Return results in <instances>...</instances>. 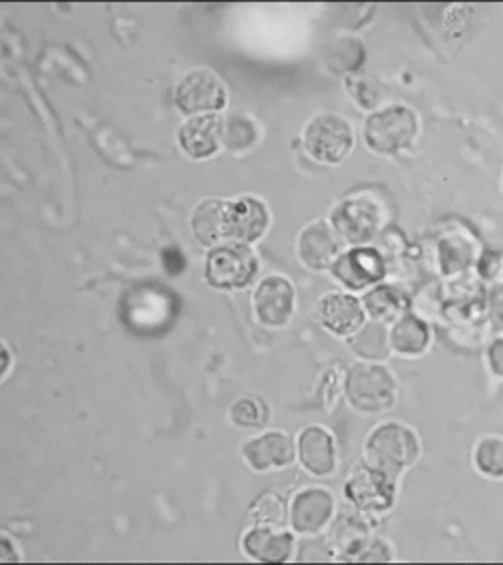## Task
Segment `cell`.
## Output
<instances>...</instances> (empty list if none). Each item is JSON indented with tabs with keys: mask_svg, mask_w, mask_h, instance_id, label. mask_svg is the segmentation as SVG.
<instances>
[{
	"mask_svg": "<svg viewBox=\"0 0 503 565\" xmlns=\"http://www.w3.org/2000/svg\"><path fill=\"white\" fill-rule=\"evenodd\" d=\"M421 452L417 435L400 423H385L368 435L365 443V461L383 469L385 473L399 477L409 469Z\"/></svg>",
	"mask_w": 503,
	"mask_h": 565,
	"instance_id": "cell-1",
	"label": "cell"
},
{
	"mask_svg": "<svg viewBox=\"0 0 503 565\" xmlns=\"http://www.w3.org/2000/svg\"><path fill=\"white\" fill-rule=\"evenodd\" d=\"M419 134V117L407 105H389L365 121L366 146L381 156H395L411 146Z\"/></svg>",
	"mask_w": 503,
	"mask_h": 565,
	"instance_id": "cell-2",
	"label": "cell"
},
{
	"mask_svg": "<svg viewBox=\"0 0 503 565\" xmlns=\"http://www.w3.org/2000/svg\"><path fill=\"white\" fill-rule=\"evenodd\" d=\"M344 395L351 403V407L375 415L393 407L395 395H397V383L395 376L381 364L373 362H361L355 364L344 381Z\"/></svg>",
	"mask_w": 503,
	"mask_h": 565,
	"instance_id": "cell-3",
	"label": "cell"
},
{
	"mask_svg": "<svg viewBox=\"0 0 503 565\" xmlns=\"http://www.w3.org/2000/svg\"><path fill=\"white\" fill-rule=\"evenodd\" d=\"M385 222V210L368 193L353 195L332 210L331 226L349 244H365L375 238Z\"/></svg>",
	"mask_w": 503,
	"mask_h": 565,
	"instance_id": "cell-4",
	"label": "cell"
},
{
	"mask_svg": "<svg viewBox=\"0 0 503 565\" xmlns=\"http://www.w3.org/2000/svg\"><path fill=\"white\" fill-rule=\"evenodd\" d=\"M355 146L353 127L341 115L321 114L304 129V148L321 163L343 161Z\"/></svg>",
	"mask_w": 503,
	"mask_h": 565,
	"instance_id": "cell-5",
	"label": "cell"
},
{
	"mask_svg": "<svg viewBox=\"0 0 503 565\" xmlns=\"http://www.w3.org/2000/svg\"><path fill=\"white\" fill-rule=\"evenodd\" d=\"M256 271H258V260L254 252L248 248V244H240V242L222 244L212 248L207 256L206 278L214 288L236 290L250 284Z\"/></svg>",
	"mask_w": 503,
	"mask_h": 565,
	"instance_id": "cell-6",
	"label": "cell"
},
{
	"mask_svg": "<svg viewBox=\"0 0 503 565\" xmlns=\"http://www.w3.org/2000/svg\"><path fill=\"white\" fill-rule=\"evenodd\" d=\"M395 479L375 465H355L344 486V495L358 511H387L395 503Z\"/></svg>",
	"mask_w": 503,
	"mask_h": 565,
	"instance_id": "cell-7",
	"label": "cell"
},
{
	"mask_svg": "<svg viewBox=\"0 0 503 565\" xmlns=\"http://www.w3.org/2000/svg\"><path fill=\"white\" fill-rule=\"evenodd\" d=\"M175 103L180 111L188 115L216 111L226 103V90L214 73L197 68L180 81L175 89Z\"/></svg>",
	"mask_w": 503,
	"mask_h": 565,
	"instance_id": "cell-8",
	"label": "cell"
},
{
	"mask_svg": "<svg viewBox=\"0 0 503 565\" xmlns=\"http://www.w3.org/2000/svg\"><path fill=\"white\" fill-rule=\"evenodd\" d=\"M387 274L381 252L373 248H353L341 254L332 264V276L351 290L375 286Z\"/></svg>",
	"mask_w": 503,
	"mask_h": 565,
	"instance_id": "cell-9",
	"label": "cell"
},
{
	"mask_svg": "<svg viewBox=\"0 0 503 565\" xmlns=\"http://www.w3.org/2000/svg\"><path fill=\"white\" fill-rule=\"evenodd\" d=\"M297 292L285 276H268L254 292V310L266 327H285L295 315Z\"/></svg>",
	"mask_w": 503,
	"mask_h": 565,
	"instance_id": "cell-10",
	"label": "cell"
},
{
	"mask_svg": "<svg viewBox=\"0 0 503 565\" xmlns=\"http://www.w3.org/2000/svg\"><path fill=\"white\" fill-rule=\"evenodd\" d=\"M334 499L331 491L321 487H310L297 493L290 505V521L295 532L314 535L322 532L332 520Z\"/></svg>",
	"mask_w": 503,
	"mask_h": 565,
	"instance_id": "cell-11",
	"label": "cell"
},
{
	"mask_svg": "<svg viewBox=\"0 0 503 565\" xmlns=\"http://www.w3.org/2000/svg\"><path fill=\"white\" fill-rule=\"evenodd\" d=\"M298 256L310 270H327L341 256V238L327 222H312L298 238Z\"/></svg>",
	"mask_w": 503,
	"mask_h": 565,
	"instance_id": "cell-12",
	"label": "cell"
},
{
	"mask_svg": "<svg viewBox=\"0 0 503 565\" xmlns=\"http://www.w3.org/2000/svg\"><path fill=\"white\" fill-rule=\"evenodd\" d=\"M242 455L246 463L256 471H268V469H282L295 461V443L287 433L270 430L260 437H254L244 443Z\"/></svg>",
	"mask_w": 503,
	"mask_h": 565,
	"instance_id": "cell-13",
	"label": "cell"
},
{
	"mask_svg": "<svg viewBox=\"0 0 503 565\" xmlns=\"http://www.w3.org/2000/svg\"><path fill=\"white\" fill-rule=\"evenodd\" d=\"M319 320L322 327L336 337H351L365 322V308L355 296L329 292L319 302Z\"/></svg>",
	"mask_w": 503,
	"mask_h": 565,
	"instance_id": "cell-14",
	"label": "cell"
},
{
	"mask_svg": "<svg viewBox=\"0 0 503 565\" xmlns=\"http://www.w3.org/2000/svg\"><path fill=\"white\" fill-rule=\"evenodd\" d=\"M298 457L310 476H331L336 467V449L331 433L319 425L307 427L298 435Z\"/></svg>",
	"mask_w": 503,
	"mask_h": 565,
	"instance_id": "cell-15",
	"label": "cell"
},
{
	"mask_svg": "<svg viewBox=\"0 0 503 565\" xmlns=\"http://www.w3.org/2000/svg\"><path fill=\"white\" fill-rule=\"evenodd\" d=\"M192 230L195 238L204 246H222L232 242V220L229 200H206L195 207L192 215Z\"/></svg>",
	"mask_w": 503,
	"mask_h": 565,
	"instance_id": "cell-16",
	"label": "cell"
},
{
	"mask_svg": "<svg viewBox=\"0 0 503 565\" xmlns=\"http://www.w3.org/2000/svg\"><path fill=\"white\" fill-rule=\"evenodd\" d=\"M244 552L263 564H285L295 554V540L276 525H258L246 533Z\"/></svg>",
	"mask_w": 503,
	"mask_h": 565,
	"instance_id": "cell-17",
	"label": "cell"
},
{
	"mask_svg": "<svg viewBox=\"0 0 503 565\" xmlns=\"http://www.w3.org/2000/svg\"><path fill=\"white\" fill-rule=\"evenodd\" d=\"M224 134V119L217 115H195L185 121L178 134L183 151L194 159L210 158Z\"/></svg>",
	"mask_w": 503,
	"mask_h": 565,
	"instance_id": "cell-18",
	"label": "cell"
},
{
	"mask_svg": "<svg viewBox=\"0 0 503 565\" xmlns=\"http://www.w3.org/2000/svg\"><path fill=\"white\" fill-rule=\"evenodd\" d=\"M229 220H232V242L250 244L263 238L270 224L266 205L256 198L229 200Z\"/></svg>",
	"mask_w": 503,
	"mask_h": 565,
	"instance_id": "cell-19",
	"label": "cell"
},
{
	"mask_svg": "<svg viewBox=\"0 0 503 565\" xmlns=\"http://www.w3.org/2000/svg\"><path fill=\"white\" fill-rule=\"evenodd\" d=\"M371 542H373V537L368 532V523L363 518H358V513L349 511L334 521L331 543L341 559L356 562L358 555L365 552L366 545Z\"/></svg>",
	"mask_w": 503,
	"mask_h": 565,
	"instance_id": "cell-20",
	"label": "cell"
},
{
	"mask_svg": "<svg viewBox=\"0 0 503 565\" xmlns=\"http://www.w3.org/2000/svg\"><path fill=\"white\" fill-rule=\"evenodd\" d=\"M431 340V330L424 318L415 315H403L393 322L390 328V349L403 356H417L425 352Z\"/></svg>",
	"mask_w": 503,
	"mask_h": 565,
	"instance_id": "cell-21",
	"label": "cell"
},
{
	"mask_svg": "<svg viewBox=\"0 0 503 565\" xmlns=\"http://www.w3.org/2000/svg\"><path fill=\"white\" fill-rule=\"evenodd\" d=\"M351 351L365 361L377 362L389 359L390 332L385 322L368 320L349 339Z\"/></svg>",
	"mask_w": 503,
	"mask_h": 565,
	"instance_id": "cell-22",
	"label": "cell"
},
{
	"mask_svg": "<svg viewBox=\"0 0 503 565\" xmlns=\"http://www.w3.org/2000/svg\"><path fill=\"white\" fill-rule=\"evenodd\" d=\"M405 306H407L405 296L400 295L397 288L387 286V284H378L363 298V308H365L366 315L373 320L385 322V324L395 322L397 318L403 317Z\"/></svg>",
	"mask_w": 503,
	"mask_h": 565,
	"instance_id": "cell-23",
	"label": "cell"
},
{
	"mask_svg": "<svg viewBox=\"0 0 503 565\" xmlns=\"http://www.w3.org/2000/svg\"><path fill=\"white\" fill-rule=\"evenodd\" d=\"M473 463L481 476L503 479L502 437H483L473 451Z\"/></svg>",
	"mask_w": 503,
	"mask_h": 565,
	"instance_id": "cell-24",
	"label": "cell"
},
{
	"mask_svg": "<svg viewBox=\"0 0 503 565\" xmlns=\"http://www.w3.org/2000/svg\"><path fill=\"white\" fill-rule=\"evenodd\" d=\"M439 262L446 274H458L471 266L473 246L461 236H449L439 244Z\"/></svg>",
	"mask_w": 503,
	"mask_h": 565,
	"instance_id": "cell-25",
	"label": "cell"
},
{
	"mask_svg": "<svg viewBox=\"0 0 503 565\" xmlns=\"http://www.w3.org/2000/svg\"><path fill=\"white\" fill-rule=\"evenodd\" d=\"M365 57V49L356 39H341L329 49L327 63L334 73H349L361 67Z\"/></svg>",
	"mask_w": 503,
	"mask_h": 565,
	"instance_id": "cell-26",
	"label": "cell"
},
{
	"mask_svg": "<svg viewBox=\"0 0 503 565\" xmlns=\"http://www.w3.org/2000/svg\"><path fill=\"white\" fill-rule=\"evenodd\" d=\"M256 139H258V129L248 117L232 115L224 121L222 141L232 151H244V149L252 148L256 143Z\"/></svg>",
	"mask_w": 503,
	"mask_h": 565,
	"instance_id": "cell-27",
	"label": "cell"
},
{
	"mask_svg": "<svg viewBox=\"0 0 503 565\" xmlns=\"http://www.w3.org/2000/svg\"><path fill=\"white\" fill-rule=\"evenodd\" d=\"M232 423L242 429H263L268 420V407L260 398L254 396H242L229 411Z\"/></svg>",
	"mask_w": 503,
	"mask_h": 565,
	"instance_id": "cell-28",
	"label": "cell"
},
{
	"mask_svg": "<svg viewBox=\"0 0 503 565\" xmlns=\"http://www.w3.org/2000/svg\"><path fill=\"white\" fill-rule=\"evenodd\" d=\"M254 520L260 525L280 527L285 521V501L278 495H264L254 505Z\"/></svg>",
	"mask_w": 503,
	"mask_h": 565,
	"instance_id": "cell-29",
	"label": "cell"
},
{
	"mask_svg": "<svg viewBox=\"0 0 503 565\" xmlns=\"http://www.w3.org/2000/svg\"><path fill=\"white\" fill-rule=\"evenodd\" d=\"M488 320L495 332H503V282L492 284L485 296Z\"/></svg>",
	"mask_w": 503,
	"mask_h": 565,
	"instance_id": "cell-30",
	"label": "cell"
},
{
	"mask_svg": "<svg viewBox=\"0 0 503 565\" xmlns=\"http://www.w3.org/2000/svg\"><path fill=\"white\" fill-rule=\"evenodd\" d=\"M393 550L383 540H373L365 547V552L358 555L356 562H390Z\"/></svg>",
	"mask_w": 503,
	"mask_h": 565,
	"instance_id": "cell-31",
	"label": "cell"
},
{
	"mask_svg": "<svg viewBox=\"0 0 503 565\" xmlns=\"http://www.w3.org/2000/svg\"><path fill=\"white\" fill-rule=\"evenodd\" d=\"M488 366L497 379H503V337H497L488 347Z\"/></svg>",
	"mask_w": 503,
	"mask_h": 565,
	"instance_id": "cell-32",
	"label": "cell"
}]
</instances>
